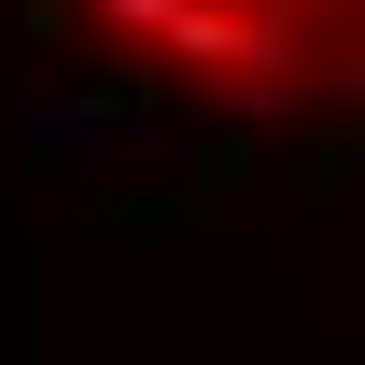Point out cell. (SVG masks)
I'll use <instances>...</instances> for the list:
<instances>
[{
  "label": "cell",
  "instance_id": "3",
  "mask_svg": "<svg viewBox=\"0 0 365 365\" xmlns=\"http://www.w3.org/2000/svg\"><path fill=\"white\" fill-rule=\"evenodd\" d=\"M267 14H337V0H267Z\"/></svg>",
  "mask_w": 365,
  "mask_h": 365
},
{
  "label": "cell",
  "instance_id": "2",
  "mask_svg": "<svg viewBox=\"0 0 365 365\" xmlns=\"http://www.w3.org/2000/svg\"><path fill=\"white\" fill-rule=\"evenodd\" d=\"M98 29H113V43H155V29H169V0H85Z\"/></svg>",
  "mask_w": 365,
  "mask_h": 365
},
{
  "label": "cell",
  "instance_id": "1",
  "mask_svg": "<svg viewBox=\"0 0 365 365\" xmlns=\"http://www.w3.org/2000/svg\"><path fill=\"white\" fill-rule=\"evenodd\" d=\"M281 29H295V14H267V0H169L155 56H182V71L211 85V71H239V56H253V43H281Z\"/></svg>",
  "mask_w": 365,
  "mask_h": 365
}]
</instances>
